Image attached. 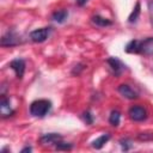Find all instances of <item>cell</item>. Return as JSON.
<instances>
[{"label":"cell","instance_id":"14","mask_svg":"<svg viewBox=\"0 0 153 153\" xmlns=\"http://www.w3.org/2000/svg\"><path fill=\"white\" fill-rule=\"evenodd\" d=\"M124 50L127 53H129V54H140V41H137V39L130 41L126 45Z\"/></svg>","mask_w":153,"mask_h":153},{"label":"cell","instance_id":"13","mask_svg":"<svg viewBox=\"0 0 153 153\" xmlns=\"http://www.w3.org/2000/svg\"><path fill=\"white\" fill-rule=\"evenodd\" d=\"M110 140V134H103L99 137H97L96 140L92 141V147L96 149H100L108 141Z\"/></svg>","mask_w":153,"mask_h":153},{"label":"cell","instance_id":"15","mask_svg":"<svg viewBox=\"0 0 153 153\" xmlns=\"http://www.w3.org/2000/svg\"><path fill=\"white\" fill-rule=\"evenodd\" d=\"M140 12H141V5H140V2L137 1V2L135 4V6H134V8H133L131 13H130V14H129V17H128V22H129L130 24L136 23V20L139 19Z\"/></svg>","mask_w":153,"mask_h":153},{"label":"cell","instance_id":"2","mask_svg":"<svg viewBox=\"0 0 153 153\" xmlns=\"http://www.w3.org/2000/svg\"><path fill=\"white\" fill-rule=\"evenodd\" d=\"M128 115H129V118L134 122H142L147 118V111L143 106L141 105H134L129 109L128 111Z\"/></svg>","mask_w":153,"mask_h":153},{"label":"cell","instance_id":"22","mask_svg":"<svg viewBox=\"0 0 153 153\" xmlns=\"http://www.w3.org/2000/svg\"><path fill=\"white\" fill-rule=\"evenodd\" d=\"M87 1H88V0H75V2H76V5H78V6H80V7H82V6H85Z\"/></svg>","mask_w":153,"mask_h":153},{"label":"cell","instance_id":"11","mask_svg":"<svg viewBox=\"0 0 153 153\" xmlns=\"http://www.w3.org/2000/svg\"><path fill=\"white\" fill-rule=\"evenodd\" d=\"M91 22H92L96 26H99V27H105V26L112 25V22H111L110 19L104 18V17H102V16H99V14L93 16V17L91 18Z\"/></svg>","mask_w":153,"mask_h":153},{"label":"cell","instance_id":"10","mask_svg":"<svg viewBox=\"0 0 153 153\" xmlns=\"http://www.w3.org/2000/svg\"><path fill=\"white\" fill-rule=\"evenodd\" d=\"M62 140V136L57 133H49V134H44L39 137V142L42 145H56L59 141Z\"/></svg>","mask_w":153,"mask_h":153},{"label":"cell","instance_id":"9","mask_svg":"<svg viewBox=\"0 0 153 153\" xmlns=\"http://www.w3.org/2000/svg\"><path fill=\"white\" fill-rule=\"evenodd\" d=\"M140 54L153 57V37L140 41Z\"/></svg>","mask_w":153,"mask_h":153},{"label":"cell","instance_id":"21","mask_svg":"<svg viewBox=\"0 0 153 153\" xmlns=\"http://www.w3.org/2000/svg\"><path fill=\"white\" fill-rule=\"evenodd\" d=\"M148 8H149V14H151V20H152V24H153V0L149 1Z\"/></svg>","mask_w":153,"mask_h":153},{"label":"cell","instance_id":"19","mask_svg":"<svg viewBox=\"0 0 153 153\" xmlns=\"http://www.w3.org/2000/svg\"><path fill=\"white\" fill-rule=\"evenodd\" d=\"M137 140L140 141H152L153 140V133H139Z\"/></svg>","mask_w":153,"mask_h":153},{"label":"cell","instance_id":"3","mask_svg":"<svg viewBox=\"0 0 153 153\" xmlns=\"http://www.w3.org/2000/svg\"><path fill=\"white\" fill-rule=\"evenodd\" d=\"M50 33V27H41L36 29L30 32V39L35 43H42L44 42Z\"/></svg>","mask_w":153,"mask_h":153},{"label":"cell","instance_id":"8","mask_svg":"<svg viewBox=\"0 0 153 153\" xmlns=\"http://www.w3.org/2000/svg\"><path fill=\"white\" fill-rule=\"evenodd\" d=\"M117 91L124 97V98H127V99H136L137 97H139V93L131 87V86H129L128 84H121L118 87H117Z\"/></svg>","mask_w":153,"mask_h":153},{"label":"cell","instance_id":"18","mask_svg":"<svg viewBox=\"0 0 153 153\" xmlns=\"http://www.w3.org/2000/svg\"><path fill=\"white\" fill-rule=\"evenodd\" d=\"M55 146H56V149H59V151H69V149L73 148V145L72 143L62 142V141H59Z\"/></svg>","mask_w":153,"mask_h":153},{"label":"cell","instance_id":"20","mask_svg":"<svg viewBox=\"0 0 153 153\" xmlns=\"http://www.w3.org/2000/svg\"><path fill=\"white\" fill-rule=\"evenodd\" d=\"M82 118H84V121H85L86 124H92V123H93V115H92L91 111H88V110L82 114Z\"/></svg>","mask_w":153,"mask_h":153},{"label":"cell","instance_id":"23","mask_svg":"<svg viewBox=\"0 0 153 153\" xmlns=\"http://www.w3.org/2000/svg\"><path fill=\"white\" fill-rule=\"evenodd\" d=\"M31 151H32V148L29 147V146H26V147H24V148L20 151V153H26V152H31Z\"/></svg>","mask_w":153,"mask_h":153},{"label":"cell","instance_id":"7","mask_svg":"<svg viewBox=\"0 0 153 153\" xmlns=\"http://www.w3.org/2000/svg\"><path fill=\"white\" fill-rule=\"evenodd\" d=\"M0 114H1L2 118H7V117H10V116H12L14 114V110L11 106V102L6 96L1 97V100H0Z\"/></svg>","mask_w":153,"mask_h":153},{"label":"cell","instance_id":"12","mask_svg":"<svg viewBox=\"0 0 153 153\" xmlns=\"http://www.w3.org/2000/svg\"><path fill=\"white\" fill-rule=\"evenodd\" d=\"M68 18V12L67 10H57L51 14V19L59 24H62L66 22V19Z\"/></svg>","mask_w":153,"mask_h":153},{"label":"cell","instance_id":"4","mask_svg":"<svg viewBox=\"0 0 153 153\" xmlns=\"http://www.w3.org/2000/svg\"><path fill=\"white\" fill-rule=\"evenodd\" d=\"M20 37L14 32V31H8L7 33H5L0 41L1 47H14L18 45L20 43Z\"/></svg>","mask_w":153,"mask_h":153},{"label":"cell","instance_id":"5","mask_svg":"<svg viewBox=\"0 0 153 153\" xmlns=\"http://www.w3.org/2000/svg\"><path fill=\"white\" fill-rule=\"evenodd\" d=\"M106 63L109 65V67L111 68L112 73H114L116 76H120V75L123 73V71L126 69V65H124L121 60H118L117 57H109V59L106 60Z\"/></svg>","mask_w":153,"mask_h":153},{"label":"cell","instance_id":"16","mask_svg":"<svg viewBox=\"0 0 153 153\" xmlns=\"http://www.w3.org/2000/svg\"><path fill=\"white\" fill-rule=\"evenodd\" d=\"M120 121H121V112L118 110H112L110 112V116H109V123L114 127H117L120 124Z\"/></svg>","mask_w":153,"mask_h":153},{"label":"cell","instance_id":"1","mask_svg":"<svg viewBox=\"0 0 153 153\" xmlns=\"http://www.w3.org/2000/svg\"><path fill=\"white\" fill-rule=\"evenodd\" d=\"M51 110V102L48 99H37L30 104V115L33 117H44Z\"/></svg>","mask_w":153,"mask_h":153},{"label":"cell","instance_id":"17","mask_svg":"<svg viewBox=\"0 0 153 153\" xmlns=\"http://www.w3.org/2000/svg\"><path fill=\"white\" fill-rule=\"evenodd\" d=\"M120 145H121L122 151H129L133 147V141L130 139H128V137H124V139L120 140Z\"/></svg>","mask_w":153,"mask_h":153},{"label":"cell","instance_id":"6","mask_svg":"<svg viewBox=\"0 0 153 153\" xmlns=\"http://www.w3.org/2000/svg\"><path fill=\"white\" fill-rule=\"evenodd\" d=\"M10 68L11 69H13L14 71V73H16V76L18 78V79H22L23 78V75H24V72H25V61L23 60V59H14V60H12L11 62H10Z\"/></svg>","mask_w":153,"mask_h":153}]
</instances>
